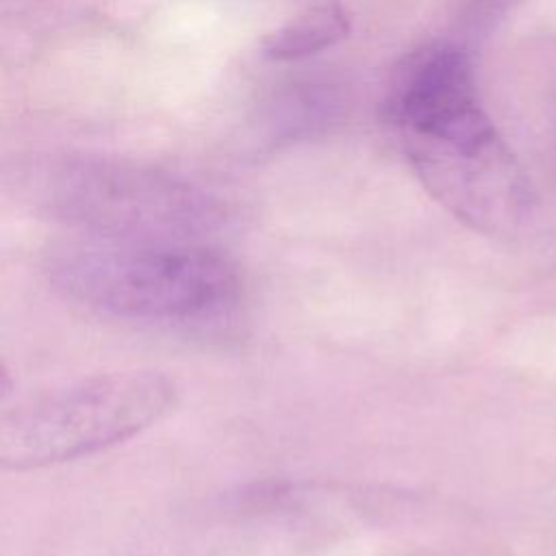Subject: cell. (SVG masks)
<instances>
[{
	"mask_svg": "<svg viewBox=\"0 0 556 556\" xmlns=\"http://www.w3.org/2000/svg\"><path fill=\"white\" fill-rule=\"evenodd\" d=\"M348 33L350 20L343 4L324 0L267 35L263 52L274 61H293L339 43Z\"/></svg>",
	"mask_w": 556,
	"mask_h": 556,
	"instance_id": "cell-6",
	"label": "cell"
},
{
	"mask_svg": "<svg viewBox=\"0 0 556 556\" xmlns=\"http://www.w3.org/2000/svg\"><path fill=\"white\" fill-rule=\"evenodd\" d=\"M9 389H11V374H9L7 365L0 361V400L9 393Z\"/></svg>",
	"mask_w": 556,
	"mask_h": 556,
	"instance_id": "cell-7",
	"label": "cell"
},
{
	"mask_svg": "<svg viewBox=\"0 0 556 556\" xmlns=\"http://www.w3.org/2000/svg\"><path fill=\"white\" fill-rule=\"evenodd\" d=\"M176 404L174 380L154 369L96 374L0 419V469H41L119 445Z\"/></svg>",
	"mask_w": 556,
	"mask_h": 556,
	"instance_id": "cell-2",
	"label": "cell"
},
{
	"mask_svg": "<svg viewBox=\"0 0 556 556\" xmlns=\"http://www.w3.org/2000/svg\"><path fill=\"white\" fill-rule=\"evenodd\" d=\"M48 278L93 313L156 324H208L241 300L237 267L219 252L172 239L100 237L56 250Z\"/></svg>",
	"mask_w": 556,
	"mask_h": 556,
	"instance_id": "cell-1",
	"label": "cell"
},
{
	"mask_svg": "<svg viewBox=\"0 0 556 556\" xmlns=\"http://www.w3.org/2000/svg\"><path fill=\"white\" fill-rule=\"evenodd\" d=\"M424 187L476 230L513 232L530 206L528 182L480 104L402 130Z\"/></svg>",
	"mask_w": 556,
	"mask_h": 556,
	"instance_id": "cell-3",
	"label": "cell"
},
{
	"mask_svg": "<svg viewBox=\"0 0 556 556\" xmlns=\"http://www.w3.org/2000/svg\"><path fill=\"white\" fill-rule=\"evenodd\" d=\"M478 104L469 56L450 43H430L404 59L387 100L389 122L415 128Z\"/></svg>",
	"mask_w": 556,
	"mask_h": 556,
	"instance_id": "cell-5",
	"label": "cell"
},
{
	"mask_svg": "<svg viewBox=\"0 0 556 556\" xmlns=\"http://www.w3.org/2000/svg\"><path fill=\"white\" fill-rule=\"evenodd\" d=\"M37 204L52 217L113 239H172L191 232L202 211L182 191L137 176L67 174L46 185Z\"/></svg>",
	"mask_w": 556,
	"mask_h": 556,
	"instance_id": "cell-4",
	"label": "cell"
}]
</instances>
